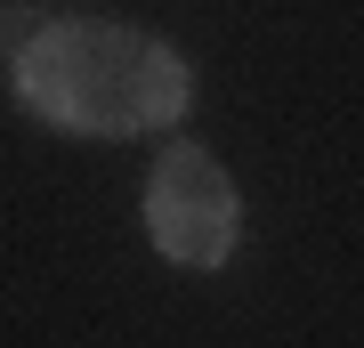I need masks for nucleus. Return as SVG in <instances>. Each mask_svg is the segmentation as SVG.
I'll use <instances>...</instances> for the list:
<instances>
[{
  "instance_id": "nucleus-1",
  "label": "nucleus",
  "mask_w": 364,
  "mask_h": 348,
  "mask_svg": "<svg viewBox=\"0 0 364 348\" xmlns=\"http://www.w3.org/2000/svg\"><path fill=\"white\" fill-rule=\"evenodd\" d=\"M16 97L65 138H146L186 122L195 73L154 33H130L114 16H49L16 49Z\"/></svg>"
},
{
  "instance_id": "nucleus-2",
  "label": "nucleus",
  "mask_w": 364,
  "mask_h": 348,
  "mask_svg": "<svg viewBox=\"0 0 364 348\" xmlns=\"http://www.w3.org/2000/svg\"><path fill=\"white\" fill-rule=\"evenodd\" d=\"M146 235L170 268H227L243 243V194L227 162L195 138H170L162 162L146 170Z\"/></svg>"
}]
</instances>
